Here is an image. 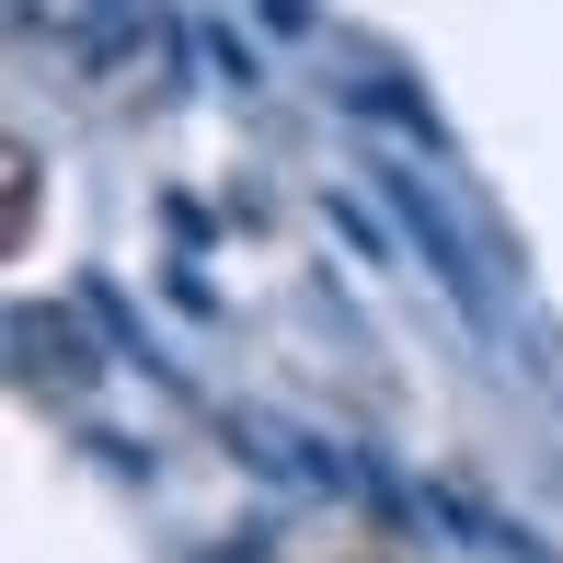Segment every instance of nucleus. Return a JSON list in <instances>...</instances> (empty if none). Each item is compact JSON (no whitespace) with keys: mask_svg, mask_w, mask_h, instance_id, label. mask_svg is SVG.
<instances>
[{"mask_svg":"<svg viewBox=\"0 0 563 563\" xmlns=\"http://www.w3.org/2000/svg\"><path fill=\"white\" fill-rule=\"evenodd\" d=\"M379 185H391V208H402V230H415V242H426V265H438V288L460 299V311H483V276H472V242H460V230L438 219V196H426L415 173H379Z\"/></svg>","mask_w":563,"mask_h":563,"instance_id":"nucleus-2","label":"nucleus"},{"mask_svg":"<svg viewBox=\"0 0 563 563\" xmlns=\"http://www.w3.org/2000/svg\"><path fill=\"white\" fill-rule=\"evenodd\" d=\"M0 219H12V242H23V230H35V150H0Z\"/></svg>","mask_w":563,"mask_h":563,"instance_id":"nucleus-3","label":"nucleus"},{"mask_svg":"<svg viewBox=\"0 0 563 563\" xmlns=\"http://www.w3.org/2000/svg\"><path fill=\"white\" fill-rule=\"evenodd\" d=\"M12 356H23V379H35V391H92V368H104V356L81 345V322H58V311H12Z\"/></svg>","mask_w":563,"mask_h":563,"instance_id":"nucleus-1","label":"nucleus"},{"mask_svg":"<svg viewBox=\"0 0 563 563\" xmlns=\"http://www.w3.org/2000/svg\"><path fill=\"white\" fill-rule=\"evenodd\" d=\"M23 12H46L58 35H104V23L126 12V0H23Z\"/></svg>","mask_w":563,"mask_h":563,"instance_id":"nucleus-4","label":"nucleus"},{"mask_svg":"<svg viewBox=\"0 0 563 563\" xmlns=\"http://www.w3.org/2000/svg\"><path fill=\"white\" fill-rule=\"evenodd\" d=\"M299 12H311V0H265V23H299Z\"/></svg>","mask_w":563,"mask_h":563,"instance_id":"nucleus-5","label":"nucleus"}]
</instances>
